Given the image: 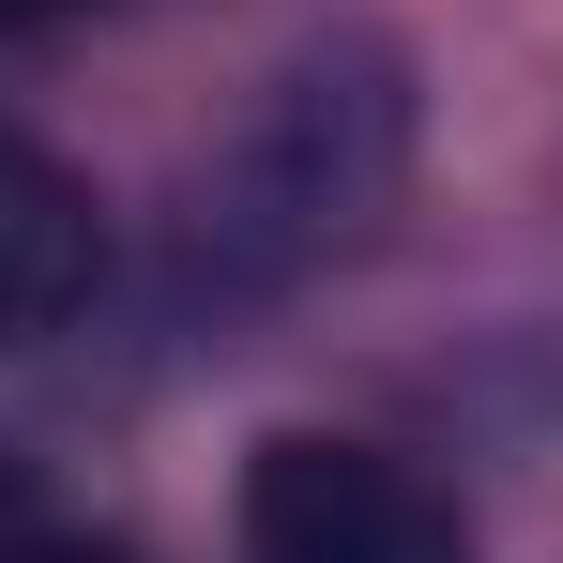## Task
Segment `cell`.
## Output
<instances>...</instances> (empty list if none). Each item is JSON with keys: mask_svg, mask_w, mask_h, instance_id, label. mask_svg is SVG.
<instances>
[{"mask_svg": "<svg viewBox=\"0 0 563 563\" xmlns=\"http://www.w3.org/2000/svg\"><path fill=\"white\" fill-rule=\"evenodd\" d=\"M244 563H472V518L411 457L289 427L244 457Z\"/></svg>", "mask_w": 563, "mask_h": 563, "instance_id": "1", "label": "cell"}, {"mask_svg": "<svg viewBox=\"0 0 563 563\" xmlns=\"http://www.w3.org/2000/svg\"><path fill=\"white\" fill-rule=\"evenodd\" d=\"M107 275V229H92V184L62 168V153H31L15 122H0V351H31V335H62Z\"/></svg>", "mask_w": 563, "mask_h": 563, "instance_id": "2", "label": "cell"}, {"mask_svg": "<svg viewBox=\"0 0 563 563\" xmlns=\"http://www.w3.org/2000/svg\"><path fill=\"white\" fill-rule=\"evenodd\" d=\"M0 563H122V549H107V533H77L31 472H0Z\"/></svg>", "mask_w": 563, "mask_h": 563, "instance_id": "3", "label": "cell"}, {"mask_svg": "<svg viewBox=\"0 0 563 563\" xmlns=\"http://www.w3.org/2000/svg\"><path fill=\"white\" fill-rule=\"evenodd\" d=\"M31 15H77V0H0V31H31Z\"/></svg>", "mask_w": 563, "mask_h": 563, "instance_id": "4", "label": "cell"}]
</instances>
